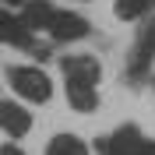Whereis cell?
Wrapping results in <instances>:
<instances>
[{"label":"cell","mask_w":155,"mask_h":155,"mask_svg":"<svg viewBox=\"0 0 155 155\" xmlns=\"http://www.w3.org/2000/svg\"><path fill=\"white\" fill-rule=\"evenodd\" d=\"M7 78H11V88L28 102H49V95H53V81L39 67H11Z\"/></svg>","instance_id":"1"},{"label":"cell","mask_w":155,"mask_h":155,"mask_svg":"<svg viewBox=\"0 0 155 155\" xmlns=\"http://www.w3.org/2000/svg\"><path fill=\"white\" fill-rule=\"evenodd\" d=\"M46 32L53 35V42H78V39L88 35V21L74 11H53Z\"/></svg>","instance_id":"2"},{"label":"cell","mask_w":155,"mask_h":155,"mask_svg":"<svg viewBox=\"0 0 155 155\" xmlns=\"http://www.w3.org/2000/svg\"><path fill=\"white\" fill-rule=\"evenodd\" d=\"M64 81H67V102L78 109V113H92V109L99 106V92L95 85L99 81H92V78H78V74H64Z\"/></svg>","instance_id":"3"},{"label":"cell","mask_w":155,"mask_h":155,"mask_svg":"<svg viewBox=\"0 0 155 155\" xmlns=\"http://www.w3.org/2000/svg\"><path fill=\"white\" fill-rule=\"evenodd\" d=\"M145 137H141V130L137 127H120L116 134H109V137H99V152L102 155H137V145H141Z\"/></svg>","instance_id":"4"},{"label":"cell","mask_w":155,"mask_h":155,"mask_svg":"<svg viewBox=\"0 0 155 155\" xmlns=\"http://www.w3.org/2000/svg\"><path fill=\"white\" fill-rule=\"evenodd\" d=\"M0 130L11 137H25L32 130V113L18 102H0Z\"/></svg>","instance_id":"5"},{"label":"cell","mask_w":155,"mask_h":155,"mask_svg":"<svg viewBox=\"0 0 155 155\" xmlns=\"http://www.w3.org/2000/svg\"><path fill=\"white\" fill-rule=\"evenodd\" d=\"M152 57H155V25H148L145 32H141V39H137L134 53H130V64H127V71H130V78H141L148 67H152Z\"/></svg>","instance_id":"6"},{"label":"cell","mask_w":155,"mask_h":155,"mask_svg":"<svg viewBox=\"0 0 155 155\" xmlns=\"http://www.w3.org/2000/svg\"><path fill=\"white\" fill-rule=\"evenodd\" d=\"M0 42L32 49V28H25V21H21V18H11L4 7H0Z\"/></svg>","instance_id":"7"},{"label":"cell","mask_w":155,"mask_h":155,"mask_svg":"<svg viewBox=\"0 0 155 155\" xmlns=\"http://www.w3.org/2000/svg\"><path fill=\"white\" fill-rule=\"evenodd\" d=\"M49 18H53V4H49V0H25V4H21V21H25V28H32V32L49 28Z\"/></svg>","instance_id":"8"},{"label":"cell","mask_w":155,"mask_h":155,"mask_svg":"<svg viewBox=\"0 0 155 155\" xmlns=\"http://www.w3.org/2000/svg\"><path fill=\"white\" fill-rule=\"evenodd\" d=\"M46 155H88V145L78 134H57L53 141H49Z\"/></svg>","instance_id":"9"},{"label":"cell","mask_w":155,"mask_h":155,"mask_svg":"<svg viewBox=\"0 0 155 155\" xmlns=\"http://www.w3.org/2000/svg\"><path fill=\"white\" fill-rule=\"evenodd\" d=\"M148 7H152V0H116V18H124V21H134L141 18V14H148Z\"/></svg>","instance_id":"10"},{"label":"cell","mask_w":155,"mask_h":155,"mask_svg":"<svg viewBox=\"0 0 155 155\" xmlns=\"http://www.w3.org/2000/svg\"><path fill=\"white\" fill-rule=\"evenodd\" d=\"M137 155H155V141H141L137 145Z\"/></svg>","instance_id":"11"},{"label":"cell","mask_w":155,"mask_h":155,"mask_svg":"<svg viewBox=\"0 0 155 155\" xmlns=\"http://www.w3.org/2000/svg\"><path fill=\"white\" fill-rule=\"evenodd\" d=\"M0 155H25V152H21L18 145H4V148H0Z\"/></svg>","instance_id":"12"},{"label":"cell","mask_w":155,"mask_h":155,"mask_svg":"<svg viewBox=\"0 0 155 155\" xmlns=\"http://www.w3.org/2000/svg\"><path fill=\"white\" fill-rule=\"evenodd\" d=\"M0 4H7V7H21L25 0H0Z\"/></svg>","instance_id":"13"}]
</instances>
